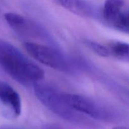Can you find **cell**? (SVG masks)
Segmentation results:
<instances>
[{"label": "cell", "mask_w": 129, "mask_h": 129, "mask_svg": "<svg viewBox=\"0 0 129 129\" xmlns=\"http://www.w3.org/2000/svg\"><path fill=\"white\" fill-rule=\"evenodd\" d=\"M62 96L64 102L72 109L92 118L103 120H112L118 116V113L113 109L107 108L89 97L71 93H62Z\"/></svg>", "instance_id": "3"}, {"label": "cell", "mask_w": 129, "mask_h": 129, "mask_svg": "<svg viewBox=\"0 0 129 129\" xmlns=\"http://www.w3.org/2000/svg\"><path fill=\"white\" fill-rule=\"evenodd\" d=\"M84 42H85L86 45L88 46V47L93 52L96 54L97 55L101 57H108L110 55L109 50L107 47H105L104 45H102L99 43L89 40H85Z\"/></svg>", "instance_id": "10"}, {"label": "cell", "mask_w": 129, "mask_h": 129, "mask_svg": "<svg viewBox=\"0 0 129 129\" xmlns=\"http://www.w3.org/2000/svg\"><path fill=\"white\" fill-rule=\"evenodd\" d=\"M112 129H129V127H122V126H119V127H113Z\"/></svg>", "instance_id": "13"}, {"label": "cell", "mask_w": 129, "mask_h": 129, "mask_svg": "<svg viewBox=\"0 0 129 129\" xmlns=\"http://www.w3.org/2000/svg\"><path fill=\"white\" fill-rule=\"evenodd\" d=\"M42 129H61L59 128L58 126L53 124H47L44 126Z\"/></svg>", "instance_id": "11"}, {"label": "cell", "mask_w": 129, "mask_h": 129, "mask_svg": "<svg viewBox=\"0 0 129 129\" xmlns=\"http://www.w3.org/2000/svg\"><path fill=\"white\" fill-rule=\"evenodd\" d=\"M0 129H25L23 128L18 127H15V126H10V125H4L0 127Z\"/></svg>", "instance_id": "12"}, {"label": "cell", "mask_w": 129, "mask_h": 129, "mask_svg": "<svg viewBox=\"0 0 129 129\" xmlns=\"http://www.w3.org/2000/svg\"><path fill=\"white\" fill-rule=\"evenodd\" d=\"M34 89L37 99L58 117L74 123H88L82 116L64 102L62 93L50 84L39 81L34 84Z\"/></svg>", "instance_id": "2"}, {"label": "cell", "mask_w": 129, "mask_h": 129, "mask_svg": "<svg viewBox=\"0 0 129 129\" xmlns=\"http://www.w3.org/2000/svg\"><path fill=\"white\" fill-rule=\"evenodd\" d=\"M0 102L12 118H17L21 112V101L18 93L6 83H0Z\"/></svg>", "instance_id": "6"}, {"label": "cell", "mask_w": 129, "mask_h": 129, "mask_svg": "<svg viewBox=\"0 0 129 129\" xmlns=\"http://www.w3.org/2000/svg\"><path fill=\"white\" fill-rule=\"evenodd\" d=\"M57 4L73 13L83 17H92L95 9L86 0H54Z\"/></svg>", "instance_id": "7"}, {"label": "cell", "mask_w": 129, "mask_h": 129, "mask_svg": "<svg viewBox=\"0 0 129 129\" xmlns=\"http://www.w3.org/2000/svg\"><path fill=\"white\" fill-rule=\"evenodd\" d=\"M101 15L108 26L129 34V4L125 0H106Z\"/></svg>", "instance_id": "4"}, {"label": "cell", "mask_w": 129, "mask_h": 129, "mask_svg": "<svg viewBox=\"0 0 129 129\" xmlns=\"http://www.w3.org/2000/svg\"><path fill=\"white\" fill-rule=\"evenodd\" d=\"M24 47L31 57L47 66L63 71L68 69L66 59L54 48L31 42H25Z\"/></svg>", "instance_id": "5"}, {"label": "cell", "mask_w": 129, "mask_h": 129, "mask_svg": "<svg viewBox=\"0 0 129 129\" xmlns=\"http://www.w3.org/2000/svg\"><path fill=\"white\" fill-rule=\"evenodd\" d=\"M5 18L10 27L15 31L23 34L28 32L30 23L21 15L15 13H7L5 15Z\"/></svg>", "instance_id": "8"}, {"label": "cell", "mask_w": 129, "mask_h": 129, "mask_svg": "<svg viewBox=\"0 0 129 129\" xmlns=\"http://www.w3.org/2000/svg\"><path fill=\"white\" fill-rule=\"evenodd\" d=\"M0 66L23 85H34L45 77L41 68L29 60L16 47L2 39H0Z\"/></svg>", "instance_id": "1"}, {"label": "cell", "mask_w": 129, "mask_h": 129, "mask_svg": "<svg viewBox=\"0 0 129 129\" xmlns=\"http://www.w3.org/2000/svg\"><path fill=\"white\" fill-rule=\"evenodd\" d=\"M108 49L110 54L121 61L129 62V44L120 41H112Z\"/></svg>", "instance_id": "9"}]
</instances>
